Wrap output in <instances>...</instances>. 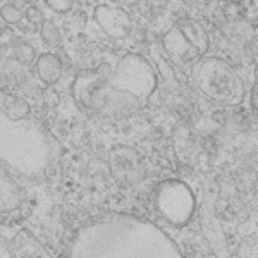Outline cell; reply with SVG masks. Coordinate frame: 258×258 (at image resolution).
Wrapping results in <instances>:
<instances>
[{
    "instance_id": "cell-2",
    "label": "cell",
    "mask_w": 258,
    "mask_h": 258,
    "mask_svg": "<svg viewBox=\"0 0 258 258\" xmlns=\"http://www.w3.org/2000/svg\"><path fill=\"white\" fill-rule=\"evenodd\" d=\"M71 258H184L153 224L127 214H109L86 224L71 243Z\"/></svg>"
},
{
    "instance_id": "cell-7",
    "label": "cell",
    "mask_w": 258,
    "mask_h": 258,
    "mask_svg": "<svg viewBox=\"0 0 258 258\" xmlns=\"http://www.w3.org/2000/svg\"><path fill=\"white\" fill-rule=\"evenodd\" d=\"M23 202L19 184L14 181L12 172L0 164V212H9L19 207Z\"/></svg>"
},
{
    "instance_id": "cell-12",
    "label": "cell",
    "mask_w": 258,
    "mask_h": 258,
    "mask_svg": "<svg viewBox=\"0 0 258 258\" xmlns=\"http://www.w3.org/2000/svg\"><path fill=\"white\" fill-rule=\"evenodd\" d=\"M16 57H18V60L21 64H30V62L35 60V57H36L35 48L28 43H21V45H18V48H16Z\"/></svg>"
},
{
    "instance_id": "cell-11",
    "label": "cell",
    "mask_w": 258,
    "mask_h": 258,
    "mask_svg": "<svg viewBox=\"0 0 258 258\" xmlns=\"http://www.w3.org/2000/svg\"><path fill=\"white\" fill-rule=\"evenodd\" d=\"M9 115L11 117H14V119H24L28 115V112H30V105H28V102L26 100H23V98H16L14 102L11 103V107H9Z\"/></svg>"
},
{
    "instance_id": "cell-5",
    "label": "cell",
    "mask_w": 258,
    "mask_h": 258,
    "mask_svg": "<svg viewBox=\"0 0 258 258\" xmlns=\"http://www.w3.org/2000/svg\"><path fill=\"white\" fill-rule=\"evenodd\" d=\"M155 205L169 222L181 226L188 222L193 214L195 198L184 182L170 179L159 184L155 191Z\"/></svg>"
},
{
    "instance_id": "cell-4",
    "label": "cell",
    "mask_w": 258,
    "mask_h": 258,
    "mask_svg": "<svg viewBox=\"0 0 258 258\" xmlns=\"http://www.w3.org/2000/svg\"><path fill=\"white\" fill-rule=\"evenodd\" d=\"M198 86L205 93H209L212 98L220 100L226 103L238 102L243 95L239 78L232 68L224 64L222 60H205L200 62V66L195 71Z\"/></svg>"
},
{
    "instance_id": "cell-13",
    "label": "cell",
    "mask_w": 258,
    "mask_h": 258,
    "mask_svg": "<svg viewBox=\"0 0 258 258\" xmlns=\"http://www.w3.org/2000/svg\"><path fill=\"white\" fill-rule=\"evenodd\" d=\"M45 2L50 9L59 12V14H66L73 9V0H45Z\"/></svg>"
},
{
    "instance_id": "cell-10",
    "label": "cell",
    "mask_w": 258,
    "mask_h": 258,
    "mask_svg": "<svg viewBox=\"0 0 258 258\" xmlns=\"http://www.w3.org/2000/svg\"><path fill=\"white\" fill-rule=\"evenodd\" d=\"M0 16L6 21L7 24H18L23 19V12H21L18 7L12 6V4H6V6L0 9Z\"/></svg>"
},
{
    "instance_id": "cell-3",
    "label": "cell",
    "mask_w": 258,
    "mask_h": 258,
    "mask_svg": "<svg viewBox=\"0 0 258 258\" xmlns=\"http://www.w3.org/2000/svg\"><path fill=\"white\" fill-rule=\"evenodd\" d=\"M57 140L33 119H14L0 105V164L12 174L38 179L59 159Z\"/></svg>"
},
{
    "instance_id": "cell-8",
    "label": "cell",
    "mask_w": 258,
    "mask_h": 258,
    "mask_svg": "<svg viewBox=\"0 0 258 258\" xmlns=\"http://www.w3.org/2000/svg\"><path fill=\"white\" fill-rule=\"evenodd\" d=\"M35 74L47 86L55 85L62 76V62L55 53L45 52L35 60Z\"/></svg>"
},
{
    "instance_id": "cell-9",
    "label": "cell",
    "mask_w": 258,
    "mask_h": 258,
    "mask_svg": "<svg viewBox=\"0 0 258 258\" xmlns=\"http://www.w3.org/2000/svg\"><path fill=\"white\" fill-rule=\"evenodd\" d=\"M40 36L45 43L50 45V47H57V45H60V40H62L59 28H57L52 21H43V23H41Z\"/></svg>"
},
{
    "instance_id": "cell-6",
    "label": "cell",
    "mask_w": 258,
    "mask_h": 258,
    "mask_svg": "<svg viewBox=\"0 0 258 258\" xmlns=\"http://www.w3.org/2000/svg\"><path fill=\"white\" fill-rule=\"evenodd\" d=\"M95 21L110 38L115 40L126 38L133 28V23L126 12L112 6H98L95 9Z\"/></svg>"
},
{
    "instance_id": "cell-1",
    "label": "cell",
    "mask_w": 258,
    "mask_h": 258,
    "mask_svg": "<svg viewBox=\"0 0 258 258\" xmlns=\"http://www.w3.org/2000/svg\"><path fill=\"white\" fill-rule=\"evenodd\" d=\"M155 88V76L141 55L127 53L115 68L100 66L76 76L73 95L85 110L102 117L122 119L136 112Z\"/></svg>"
},
{
    "instance_id": "cell-14",
    "label": "cell",
    "mask_w": 258,
    "mask_h": 258,
    "mask_svg": "<svg viewBox=\"0 0 258 258\" xmlns=\"http://www.w3.org/2000/svg\"><path fill=\"white\" fill-rule=\"evenodd\" d=\"M26 19L30 21V23L33 24H38V23H43V14H41V11L38 9V7H28V11H26Z\"/></svg>"
}]
</instances>
